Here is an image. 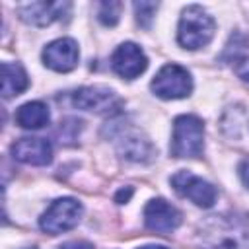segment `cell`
Returning <instances> with one entry per match:
<instances>
[{"label":"cell","mask_w":249,"mask_h":249,"mask_svg":"<svg viewBox=\"0 0 249 249\" xmlns=\"http://www.w3.org/2000/svg\"><path fill=\"white\" fill-rule=\"evenodd\" d=\"M202 239L212 249H249V220L212 216L202 228Z\"/></svg>","instance_id":"6da1fadb"},{"label":"cell","mask_w":249,"mask_h":249,"mask_svg":"<svg viewBox=\"0 0 249 249\" xmlns=\"http://www.w3.org/2000/svg\"><path fill=\"white\" fill-rule=\"evenodd\" d=\"M214 29H216V23L210 18V14L202 6L191 4L181 12L179 27H177V41L181 47L195 51L210 43Z\"/></svg>","instance_id":"7a4b0ae2"},{"label":"cell","mask_w":249,"mask_h":249,"mask_svg":"<svg viewBox=\"0 0 249 249\" xmlns=\"http://www.w3.org/2000/svg\"><path fill=\"white\" fill-rule=\"evenodd\" d=\"M204 148V124L196 115H181L173 123L169 152L175 158H198Z\"/></svg>","instance_id":"3957f363"},{"label":"cell","mask_w":249,"mask_h":249,"mask_svg":"<svg viewBox=\"0 0 249 249\" xmlns=\"http://www.w3.org/2000/svg\"><path fill=\"white\" fill-rule=\"evenodd\" d=\"M82 212H84V208L76 198L62 196V198H56L54 202H51V206L39 218V226L43 231H47L51 235H58L62 231L72 230L80 222Z\"/></svg>","instance_id":"277c9868"},{"label":"cell","mask_w":249,"mask_h":249,"mask_svg":"<svg viewBox=\"0 0 249 249\" xmlns=\"http://www.w3.org/2000/svg\"><path fill=\"white\" fill-rule=\"evenodd\" d=\"M152 91L161 99H181L193 91V78L181 64H165L150 84Z\"/></svg>","instance_id":"5b68a950"},{"label":"cell","mask_w":249,"mask_h":249,"mask_svg":"<svg viewBox=\"0 0 249 249\" xmlns=\"http://www.w3.org/2000/svg\"><path fill=\"white\" fill-rule=\"evenodd\" d=\"M171 185L181 196L189 198L191 202H195L196 206H202V208H210L218 196L216 189L208 181H204V179H200L195 173L185 171V169L177 171L171 177Z\"/></svg>","instance_id":"8992f818"},{"label":"cell","mask_w":249,"mask_h":249,"mask_svg":"<svg viewBox=\"0 0 249 249\" xmlns=\"http://www.w3.org/2000/svg\"><path fill=\"white\" fill-rule=\"evenodd\" d=\"M72 103L82 111L113 113L121 107V97L105 86H86L72 93Z\"/></svg>","instance_id":"52a82bcc"},{"label":"cell","mask_w":249,"mask_h":249,"mask_svg":"<svg viewBox=\"0 0 249 249\" xmlns=\"http://www.w3.org/2000/svg\"><path fill=\"white\" fill-rule=\"evenodd\" d=\"M181 212L163 198H154L144 208V224L156 233H171L181 226Z\"/></svg>","instance_id":"ba28073f"},{"label":"cell","mask_w":249,"mask_h":249,"mask_svg":"<svg viewBox=\"0 0 249 249\" xmlns=\"http://www.w3.org/2000/svg\"><path fill=\"white\" fill-rule=\"evenodd\" d=\"M111 66L121 78L134 80L146 70L148 58L136 43H123L115 49V53L111 56Z\"/></svg>","instance_id":"9c48e42d"},{"label":"cell","mask_w":249,"mask_h":249,"mask_svg":"<svg viewBox=\"0 0 249 249\" xmlns=\"http://www.w3.org/2000/svg\"><path fill=\"white\" fill-rule=\"evenodd\" d=\"M78 45L70 37H60L43 49V62L54 72H70L78 64Z\"/></svg>","instance_id":"30bf717a"},{"label":"cell","mask_w":249,"mask_h":249,"mask_svg":"<svg viewBox=\"0 0 249 249\" xmlns=\"http://www.w3.org/2000/svg\"><path fill=\"white\" fill-rule=\"evenodd\" d=\"M12 156L29 165H47L53 160V146L45 138L25 136L12 144Z\"/></svg>","instance_id":"8fae6325"},{"label":"cell","mask_w":249,"mask_h":249,"mask_svg":"<svg viewBox=\"0 0 249 249\" xmlns=\"http://www.w3.org/2000/svg\"><path fill=\"white\" fill-rule=\"evenodd\" d=\"M70 10L68 2H31L19 8V18L31 25L45 27L64 18Z\"/></svg>","instance_id":"7c38bea8"},{"label":"cell","mask_w":249,"mask_h":249,"mask_svg":"<svg viewBox=\"0 0 249 249\" xmlns=\"http://www.w3.org/2000/svg\"><path fill=\"white\" fill-rule=\"evenodd\" d=\"M117 150L123 158L130 161H138V163L150 161L156 154L152 142L140 130H124V128L121 130L117 138Z\"/></svg>","instance_id":"4fadbf2b"},{"label":"cell","mask_w":249,"mask_h":249,"mask_svg":"<svg viewBox=\"0 0 249 249\" xmlns=\"http://www.w3.org/2000/svg\"><path fill=\"white\" fill-rule=\"evenodd\" d=\"M49 119L51 113L43 101H27L16 111V123L21 128H29V130L43 128L45 124H49Z\"/></svg>","instance_id":"5bb4252c"},{"label":"cell","mask_w":249,"mask_h":249,"mask_svg":"<svg viewBox=\"0 0 249 249\" xmlns=\"http://www.w3.org/2000/svg\"><path fill=\"white\" fill-rule=\"evenodd\" d=\"M27 86H29V80L21 64L18 62L2 64V95L4 97L19 95Z\"/></svg>","instance_id":"9a60e30c"},{"label":"cell","mask_w":249,"mask_h":249,"mask_svg":"<svg viewBox=\"0 0 249 249\" xmlns=\"http://www.w3.org/2000/svg\"><path fill=\"white\" fill-rule=\"evenodd\" d=\"M247 47H249V39H247L243 33L235 31V33L230 37V41L226 43L224 53H222L220 58H222L224 62H230V64H237V66H239V64L245 60Z\"/></svg>","instance_id":"2e32d148"},{"label":"cell","mask_w":249,"mask_h":249,"mask_svg":"<svg viewBox=\"0 0 249 249\" xmlns=\"http://www.w3.org/2000/svg\"><path fill=\"white\" fill-rule=\"evenodd\" d=\"M121 10H123V4L121 2H101L99 4V21L103 25H115L119 21V16H121Z\"/></svg>","instance_id":"e0dca14e"},{"label":"cell","mask_w":249,"mask_h":249,"mask_svg":"<svg viewBox=\"0 0 249 249\" xmlns=\"http://www.w3.org/2000/svg\"><path fill=\"white\" fill-rule=\"evenodd\" d=\"M158 10V4L156 2H134V14H136V19L140 25L148 27L154 14Z\"/></svg>","instance_id":"ac0fdd59"},{"label":"cell","mask_w":249,"mask_h":249,"mask_svg":"<svg viewBox=\"0 0 249 249\" xmlns=\"http://www.w3.org/2000/svg\"><path fill=\"white\" fill-rule=\"evenodd\" d=\"M239 177H241L243 185L249 189V158L241 160V163H239Z\"/></svg>","instance_id":"d6986e66"},{"label":"cell","mask_w":249,"mask_h":249,"mask_svg":"<svg viewBox=\"0 0 249 249\" xmlns=\"http://www.w3.org/2000/svg\"><path fill=\"white\" fill-rule=\"evenodd\" d=\"M58 249H93V245L88 241H68V243L60 245Z\"/></svg>","instance_id":"ffe728a7"},{"label":"cell","mask_w":249,"mask_h":249,"mask_svg":"<svg viewBox=\"0 0 249 249\" xmlns=\"http://www.w3.org/2000/svg\"><path fill=\"white\" fill-rule=\"evenodd\" d=\"M237 76H239L243 82L249 84V60H247V58L237 66Z\"/></svg>","instance_id":"44dd1931"},{"label":"cell","mask_w":249,"mask_h":249,"mask_svg":"<svg viewBox=\"0 0 249 249\" xmlns=\"http://www.w3.org/2000/svg\"><path fill=\"white\" fill-rule=\"evenodd\" d=\"M130 195H132V189H130V187H128L126 191H124V189H123V191H119V195H117V202H126Z\"/></svg>","instance_id":"7402d4cb"},{"label":"cell","mask_w":249,"mask_h":249,"mask_svg":"<svg viewBox=\"0 0 249 249\" xmlns=\"http://www.w3.org/2000/svg\"><path fill=\"white\" fill-rule=\"evenodd\" d=\"M138 249H167V247H163V245H142Z\"/></svg>","instance_id":"603a6c76"},{"label":"cell","mask_w":249,"mask_h":249,"mask_svg":"<svg viewBox=\"0 0 249 249\" xmlns=\"http://www.w3.org/2000/svg\"><path fill=\"white\" fill-rule=\"evenodd\" d=\"M29 249H37V247H29Z\"/></svg>","instance_id":"cb8c5ba5"}]
</instances>
